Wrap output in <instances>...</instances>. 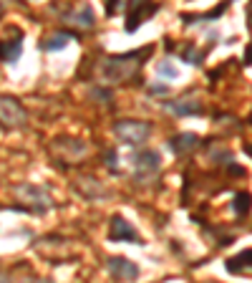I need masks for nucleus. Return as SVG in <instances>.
<instances>
[{
    "mask_svg": "<svg viewBox=\"0 0 252 283\" xmlns=\"http://www.w3.org/2000/svg\"><path fill=\"white\" fill-rule=\"evenodd\" d=\"M106 159H109V169H111V172H116V167H114V164H116V152H114V149H109V152H106Z\"/></svg>",
    "mask_w": 252,
    "mask_h": 283,
    "instance_id": "f3484780",
    "label": "nucleus"
},
{
    "mask_svg": "<svg viewBox=\"0 0 252 283\" xmlns=\"http://www.w3.org/2000/svg\"><path fill=\"white\" fill-rule=\"evenodd\" d=\"M250 203H252V197L247 195V192H237L235 200H232L235 212H237V215H247V212H250Z\"/></svg>",
    "mask_w": 252,
    "mask_h": 283,
    "instance_id": "2eb2a0df",
    "label": "nucleus"
},
{
    "mask_svg": "<svg viewBox=\"0 0 252 283\" xmlns=\"http://www.w3.org/2000/svg\"><path fill=\"white\" fill-rule=\"evenodd\" d=\"M66 20H68L71 25H78V28H93V23H96V18H93V8H91V5H83V8L68 13Z\"/></svg>",
    "mask_w": 252,
    "mask_h": 283,
    "instance_id": "9b49d317",
    "label": "nucleus"
},
{
    "mask_svg": "<svg viewBox=\"0 0 252 283\" xmlns=\"http://www.w3.org/2000/svg\"><path fill=\"white\" fill-rule=\"evenodd\" d=\"M109 266V273L116 278V281H136L139 278V266L136 263H131L129 258H121V256H111L109 261H106Z\"/></svg>",
    "mask_w": 252,
    "mask_h": 283,
    "instance_id": "423d86ee",
    "label": "nucleus"
},
{
    "mask_svg": "<svg viewBox=\"0 0 252 283\" xmlns=\"http://www.w3.org/2000/svg\"><path fill=\"white\" fill-rule=\"evenodd\" d=\"M245 64H247V66H252V43H250V48H247V56H245Z\"/></svg>",
    "mask_w": 252,
    "mask_h": 283,
    "instance_id": "6ab92c4d",
    "label": "nucleus"
},
{
    "mask_svg": "<svg viewBox=\"0 0 252 283\" xmlns=\"http://www.w3.org/2000/svg\"><path fill=\"white\" fill-rule=\"evenodd\" d=\"M134 162H136V169H139L141 175H154V172H159V167H162V154H159L156 149H141V152L134 157Z\"/></svg>",
    "mask_w": 252,
    "mask_h": 283,
    "instance_id": "6e6552de",
    "label": "nucleus"
},
{
    "mask_svg": "<svg viewBox=\"0 0 252 283\" xmlns=\"http://www.w3.org/2000/svg\"><path fill=\"white\" fill-rule=\"evenodd\" d=\"M71 43V33H56L46 41H41V48L43 51H58V48H66Z\"/></svg>",
    "mask_w": 252,
    "mask_h": 283,
    "instance_id": "4468645a",
    "label": "nucleus"
},
{
    "mask_svg": "<svg viewBox=\"0 0 252 283\" xmlns=\"http://www.w3.org/2000/svg\"><path fill=\"white\" fill-rule=\"evenodd\" d=\"M154 46H146L144 51H129V53H116V56H109L104 61V69H101V78L106 83H126V81H134L139 76V71L144 69V61L151 56Z\"/></svg>",
    "mask_w": 252,
    "mask_h": 283,
    "instance_id": "f257e3e1",
    "label": "nucleus"
},
{
    "mask_svg": "<svg viewBox=\"0 0 252 283\" xmlns=\"http://www.w3.org/2000/svg\"><path fill=\"white\" fill-rule=\"evenodd\" d=\"M28 122V114L23 104L13 96H0V127L5 129H18Z\"/></svg>",
    "mask_w": 252,
    "mask_h": 283,
    "instance_id": "f03ea898",
    "label": "nucleus"
},
{
    "mask_svg": "<svg viewBox=\"0 0 252 283\" xmlns=\"http://www.w3.org/2000/svg\"><path fill=\"white\" fill-rule=\"evenodd\" d=\"M247 152H250V154H252V144H247Z\"/></svg>",
    "mask_w": 252,
    "mask_h": 283,
    "instance_id": "412c9836",
    "label": "nucleus"
},
{
    "mask_svg": "<svg viewBox=\"0 0 252 283\" xmlns=\"http://www.w3.org/2000/svg\"><path fill=\"white\" fill-rule=\"evenodd\" d=\"M149 91H151V94H162V96H164V94H167L169 89H167V86H151Z\"/></svg>",
    "mask_w": 252,
    "mask_h": 283,
    "instance_id": "a211bd4d",
    "label": "nucleus"
},
{
    "mask_svg": "<svg viewBox=\"0 0 252 283\" xmlns=\"http://www.w3.org/2000/svg\"><path fill=\"white\" fill-rule=\"evenodd\" d=\"M0 283H10V278H8V273H3V271H0Z\"/></svg>",
    "mask_w": 252,
    "mask_h": 283,
    "instance_id": "aec40b11",
    "label": "nucleus"
},
{
    "mask_svg": "<svg viewBox=\"0 0 252 283\" xmlns=\"http://www.w3.org/2000/svg\"><path fill=\"white\" fill-rule=\"evenodd\" d=\"M156 73H159V76H164V78H172V81H174V78H179V69H177L172 61H162V64L156 66Z\"/></svg>",
    "mask_w": 252,
    "mask_h": 283,
    "instance_id": "dca6fc26",
    "label": "nucleus"
},
{
    "mask_svg": "<svg viewBox=\"0 0 252 283\" xmlns=\"http://www.w3.org/2000/svg\"><path fill=\"white\" fill-rule=\"evenodd\" d=\"M169 144H172L174 154H189V152H194V149L199 147V137H197V134H189V132H184V134H177V137L169 142Z\"/></svg>",
    "mask_w": 252,
    "mask_h": 283,
    "instance_id": "f8f14e48",
    "label": "nucleus"
},
{
    "mask_svg": "<svg viewBox=\"0 0 252 283\" xmlns=\"http://www.w3.org/2000/svg\"><path fill=\"white\" fill-rule=\"evenodd\" d=\"M20 51H23V33H18L10 41H0V61L3 64H15L20 59Z\"/></svg>",
    "mask_w": 252,
    "mask_h": 283,
    "instance_id": "1a4fd4ad",
    "label": "nucleus"
},
{
    "mask_svg": "<svg viewBox=\"0 0 252 283\" xmlns=\"http://www.w3.org/2000/svg\"><path fill=\"white\" fill-rule=\"evenodd\" d=\"M250 266H252V250H242L240 256L227 261V271L230 273H245Z\"/></svg>",
    "mask_w": 252,
    "mask_h": 283,
    "instance_id": "ddd939ff",
    "label": "nucleus"
},
{
    "mask_svg": "<svg viewBox=\"0 0 252 283\" xmlns=\"http://www.w3.org/2000/svg\"><path fill=\"white\" fill-rule=\"evenodd\" d=\"M36 283H48V281H36Z\"/></svg>",
    "mask_w": 252,
    "mask_h": 283,
    "instance_id": "4be33fe9",
    "label": "nucleus"
},
{
    "mask_svg": "<svg viewBox=\"0 0 252 283\" xmlns=\"http://www.w3.org/2000/svg\"><path fill=\"white\" fill-rule=\"evenodd\" d=\"M114 129H116L119 139L124 142V144H131V147L144 144V142L149 139V134H151V124H146V122H131V119L119 122Z\"/></svg>",
    "mask_w": 252,
    "mask_h": 283,
    "instance_id": "7ed1b4c3",
    "label": "nucleus"
},
{
    "mask_svg": "<svg viewBox=\"0 0 252 283\" xmlns=\"http://www.w3.org/2000/svg\"><path fill=\"white\" fill-rule=\"evenodd\" d=\"M156 10H159L156 3H129V8H126V33H134Z\"/></svg>",
    "mask_w": 252,
    "mask_h": 283,
    "instance_id": "39448f33",
    "label": "nucleus"
},
{
    "mask_svg": "<svg viewBox=\"0 0 252 283\" xmlns=\"http://www.w3.org/2000/svg\"><path fill=\"white\" fill-rule=\"evenodd\" d=\"M15 195L25 205H33V212H43V210H48V208H53V200H51L48 190H43L38 185H18Z\"/></svg>",
    "mask_w": 252,
    "mask_h": 283,
    "instance_id": "20e7f679",
    "label": "nucleus"
},
{
    "mask_svg": "<svg viewBox=\"0 0 252 283\" xmlns=\"http://www.w3.org/2000/svg\"><path fill=\"white\" fill-rule=\"evenodd\" d=\"M172 114L177 117H192V114H202V104L194 101V99H174V101H167L164 104Z\"/></svg>",
    "mask_w": 252,
    "mask_h": 283,
    "instance_id": "9d476101",
    "label": "nucleus"
},
{
    "mask_svg": "<svg viewBox=\"0 0 252 283\" xmlns=\"http://www.w3.org/2000/svg\"><path fill=\"white\" fill-rule=\"evenodd\" d=\"M109 238H111V240H134V243H139V240H141V238H139V233L134 230V225H129L121 215H114V217H111Z\"/></svg>",
    "mask_w": 252,
    "mask_h": 283,
    "instance_id": "0eeeda50",
    "label": "nucleus"
}]
</instances>
